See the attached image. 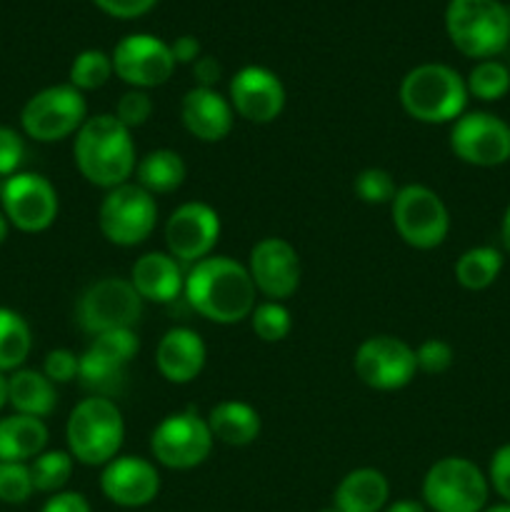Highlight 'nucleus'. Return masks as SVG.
<instances>
[{"mask_svg":"<svg viewBox=\"0 0 510 512\" xmlns=\"http://www.w3.org/2000/svg\"><path fill=\"white\" fill-rule=\"evenodd\" d=\"M360 383L380 393H393L413 383L418 373L415 350L395 335H373L363 340L353 358Z\"/></svg>","mask_w":510,"mask_h":512,"instance_id":"nucleus-12","label":"nucleus"},{"mask_svg":"<svg viewBox=\"0 0 510 512\" xmlns=\"http://www.w3.org/2000/svg\"><path fill=\"white\" fill-rule=\"evenodd\" d=\"M205 358H208V348L203 338L183 325L170 328L155 348V368L173 385H188L198 380L205 368Z\"/></svg>","mask_w":510,"mask_h":512,"instance_id":"nucleus-21","label":"nucleus"},{"mask_svg":"<svg viewBox=\"0 0 510 512\" xmlns=\"http://www.w3.org/2000/svg\"><path fill=\"white\" fill-rule=\"evenodd\" d=\"M185 300L205 320L235 325L250 318L255 308V285L248 265L225 255H210L185 273Z\"/></svg>","mask_w":510,"mask_h":512,"instance_id":"nucleus-1","label":"nucleus"},{"mask_svg":"<svg viewBox=\"0 0 510 512\" xmlns=\"http://www.w3.org/2000/svg\"><path fill=\"white\" fill-rule=\"evenodd\" d=\"M220 240V215L203 200L175 208L165 223V245L180 265H195L210 258Z\"/></svg>","mask_w":510,"mask_h":512,"instance_id":"nucleus-15","label":"nucleus"},{"mask_svg":"<svg viewBox=\"0 0 510 512\" xmlns=\"http://www.w3.org/2000/svg\"><path fill=\"white\" fill-rule=\"evenodd\" d=\"M143 315V298L125 278H103L88 285L78 300V323L88 335L135 328Z\"/></svg>","mask_w":510,"mask_h":512,"instance_id":"nucleus-11","label":"nucleus"},{"mask_svg":"<svg viewBox=\"0 0 510 512\" xmlns=\"http://www.w3.org/2000/svg\"><path fill=\"white\" fill-rule=\"evenodd\" d=\"M248 273L258 293L268 300L290 298L300 288V255L285 238H263L253 245Z\"/></svg>","mask_w":510,"mask_h":512,"instance_id":"nucleus-18","label":"nucleus"},{"mask_svg":"<svg viewBox=\"0 0 510 512\" xmlns=\"http://www.w3.org/2000/svg\"><path fill=\"white\" fill-rule=\"evenodd\" d=\"M185 160L180 158V153L170 148H158L150 150L148 155L138 160L135 165V178L143 190H148L150 195H168L175 193L180 185L185 183Z\"/></svg>","mask_w":510,"mask_h":512,"instance_id":"nucleus-27","label":"nucleus"},{"mask_svg":"<svg viewBox=\"0 0 510 512\" xmlns=\"http://www.w3.org/2000/svg\"><path fill=\"white\" fill-rule=\"evenodd\" d=\"M400 105L425 125L455 123L468 105L463 75L443 63H423L408 70L400 83Z\"/></svg>","mask_w":510,"mask_h":512,"instance_id":"nucleus-3","label":"nucleus"},{"mask_svg":"<svg viewBox=\"0 0 510 512\" xmlns=\"http://www.w3.org/2000/svg\"><path fill=\"white\" fill-rule=\"evenodd\" d=\"M113 73L135 90L158 88L168 83L175 58L165 40L148 33L125 35L113 50Z\"/></svg>","mask_w":510,"mask_h":512,"instance_id":"nucleus-16","label":"nucleus"},{"mask_svg":"<svg viewBox=\"0 0 510 512\" xmlns=\"http://www.w3.org/2000/svg\"><path fill=\"white\" fill-rule=\"evenodd\" d=\"M250 325H253L255 335H258L263 343H280V340L288 338L290 328H293V320H290V310L283 303H275V300H265V303L255 305L253 313H250Z\"/></svg>","mask_w":510,"mask_h":512,"instance_id":"nucleus-34","label":"nucleus"},{"mask_svg":"<svg viewBox=\"0 0 510 512\" xmlns=\"http://www.w3.org/2000/svg\"><path fill=\"white\" fill-rule=\"evenodd\" d=\"M483 512H510V503H503V505H495V508H488Z\"/></svg>","mask_w":510,"mask_h":512,"instance_id":"nucleus-51","label":"nucleus"},{"mask_svg":"<svg viewBox=\"0 0 510 512\" xmlns=\"http://www.w3.org/2000/svg\"><path fill=\"white\" fill-rule=\"evenodd\" d=\"M8 405V378H5V373H0V410Z\"/></svg>","mask_w":510,"mask_h":512,"instance_id":"nucleus-49","label":"nucleus"},{"mask_svg":"<svg viewBox=\"0 0 510 512\" xmlns=\"http://www.w3.org/2000/svg\"><path fill=\"white\" fill-rule=\"evenodd\" d=\"M503 270V255L490 245H478V248L465 250L455 263V280L465 290H485L498 280Z\"/></svg>","mask_w":510,"mask_h":512,"instance_id":"nucleus-30","label":"nucleus"},{"mask_svg":"<svg viewBox=\"0 0 510 512\" xmlns=\"http://www.w3.org/2000/svg\"><path fill=\"white\" fill-rule=\"evenodd\" d=\"M3 215L20 233H43L58 218V190L38 173H15L0 188Z\"/></svg>","mask_w":510,"mask_h":512,"instance_id":"nucleus-13","label":"nucleus"},{"mask_svg":"<svg viewBox=\"0 0 510 512\" xmlns=\"http://www.w3.org/2000/svg\"><path fill=\"white\" fill-rule=\"evenodd\" d=\"M33 348L30 325L20 313L0 308V373H15Z\"/></svg>","mask_w":510,"mask_h":512,"instance_id":"nucleus-29","label":"nucleus"},{"mask_svg":"<svg viewBox=\"0 0 510 512\" xmlns=\"http://www.w3.org/2000/svg\"><path fill=\"white\" fill-rule=\"evenodd\" d=\"M88 120V103L73 85H50L35 93L20 113L25 135L38 143H58L70 138Z\"/></svg>","mask_w":510,"mask_h":512,"instance_id":"nucleus-10","label":"nucleus"},{"mask_svg":"<svg viewBox=\"0 0 510 512\" xmlns=\"http://www.w3.org/2000/svg\"><path fill=\"white\" fill-rule=\"evenodd\" d=\"M228 100L235 113L255 125H268L285 108L283 80L263 65H245L233 75Z\"/></svg>","mask_w":510,"mask_h":512,"instance_id":"nucleus-17","label":"nucleus"},{"mask_svg":"<svg viewBox=\"0 0 510 512\" xmlns=\"http://www.w3.org/2000/svg\"><path fill=\"white\" fill-rule=\"evenodd\" d=\"M455 353L450 348V343L440 338H430L425 343L418 345L415 350V363H418L420 373H428V375H440L453 365Z\"/></svg>","mask_w":510,"mask_h":512,"instance_id":"nucleus-39","label":"nucleus"},{"mask_svg":"<svg viewBox=\"0 0 510 512\" xmlns=\"http://www.w3.org/2000/svg\"><path fill=\"white\" fill-rule=\"evenodd\" d=\"M490 483L468 458H440L423 478V500L435 512H483Z\"/></svg>","mask_w":510,"mask_h":512,"instance_id":"nucleus-6","label":"nucleus"},{"mask_svg":"<svg viewBox=\"0 0 510 512\" xmlns=\"http://www.w3.org/2000/svg\"><path fill=\"white\" fill-rule=\"evenodd\" d=\"M73 160L90 185L113 190L135 173V143L130 130L113 113L93 115L75 133Z\"/></svg>","mask_w":510,"mask_h":512,"instance_id":"nucleus-2","label":"nucleus"},{"mask_svg":"<svg viewBox=\"0 0 510 512\" xmlns=\"http://www.w3.org/2000/svg\"><path fill=\"white\" fill-rule=\"evenodd\" d=\"M78 368H80V355H75L73 350L68 348H55L45 355L43 373L53 385L73 383V380L78 378Z\"/></svg>","mask_w":510,"mask_h":512,"instance_id":"nucleus-40","label":"nucleus"},{"mask_svg":"<svg viewBox=\"0 0 510 512\" xmlns=\"http://www.w3.org/2000/svg\"><path fill=\"white\" fill-rule=\"evenodd\" d=\"M395 233L415 250H433L450 233V213L443 198L425 185L410 183L398 188L390 203Z\"/></svg>","mask_w":510,"mask_h":512,"instance_id":"nucleus-7","label":"nucleus"},{"mask_svg":"<svg viewBox=\"0 0 510 512\" xmlns=\"http://www.w3.org/2000/svg\"><path fill=\"white\" fill-rule=\"evenodd\" d=\"M125 378H128V365L110 358V355L100 353L93 345L80 355L78 380L90 395L113 400L115 395L123 393Z\"/></svg>","mask_w":510,"mask_h":512,"instance_id":"nucleus-28","label":"nucleus"},{"mask_svg":"<svg viewBox=\"0 0 510 512\" xmlns=\"http://www.w3.org/2000/svg\"><path fill=\"white\" fill-rule=\"evenodd\" d=\"M100 490L110 503L120 508H143L158 498L160 473L150 460L123 455V458H113L103 468Z\"/></svg>","mask_w":510,"mask_h":512,"instance_id":"nucleus-19","label":"nucleus"},{"mask_svg":"<svg viewBox=\"0 0 510 512\" xmlns=\"http://www.w3.org/2000/svg\"><path fill=\"white\" fill-rule=\"evenodd\" d=\"M158 223L155 195L138 183H123L108 190L98 210L100 233L118 248H135L153 235Z\"/></svg>","mask_w":510,"mask_h":512,"instance_id":"nucleus-8","label":"nucleus"},{"mask_svg":"<svg viewBox=\"0 0 510 512\" xmlns=\"http://www.w3.org/2000/svg\"><path fill=\"white\" fill-rule=\"evenodd\" d=\"M8 405H13L15 413L43 420L58 405V393L45 373L20 368L8 378Z\"/></svg>","mask_w":510,"mask_h":512,"instance_id":"nucleus-26","label":"nucleus"},{"mask_svg":"<svg viewBox=\"0 0 510 512\" xmlns=\"http://www.w3.org/2000/svg\"><path fill=\"white\" fill-rule=\"evenodd\" d=\"M115 118L125 125L128 130L140 128V125L148 123V118L153 115V100L145 90H128L125 95H120L118 105H115Z\"/></svg>","mask_w":510,"mask_h":512,"instance_id":"nucleus-38","label":"nucleus"},{"mask_svg":"<svg viewBox=\"0 0 510 512\" xmlns=\"http://www.w3.org/2000/svg\"><path fill=\"white\" fill-rule=\"evenodd\" d=\"M48 445V425L33 415L13 413L0 418V460L5 463H25L45 453Z\"/></svg>","mask_w":510,"mask_h":512,"instance_id":"nucleus-24","label":"nucleus"},{"mask_svg":"<svg viewBox=\"0 0 510 512\" xmlns=\"http://www.w3.org/2000/svg\"><path fill=\"white\" fill-rule=\"evenodd\" d=\"M488 483L493 485V490L505 503H510V443L500 445L493 458H490Z\"/></svg>","mask_w":510,"mask_h":512,"instance_id":"nucleus-42","label":"nucleus"},{"mask_svg":"<svg viewBox=\"0 0 510 512\" xmlns=\"http://www.w3.org/2000/svg\"><path fill=\"white\" fill-rule=\"evenodd\" d=\"M170 53H173L175 63L193 65L195 60L200 58L198 38H193V35H180V38H175V43L170 45Z\"/></svg>","mask_w":510,"mask_h":512,"instance_id":"nucleus-46","label":"nucleus"},{"mask_svg":"<svg viewBox=\"0 0 510 512\" xmlns=\"http://www.w3.org/2000/svg\"><path fill=\"white\" fill-rule=\"evenodd\" d=\"M385 512H425V508L418 500H395L393 505L385 508Z\"/></svg>","mask_w":510,"mask_h":512,"instance_id":"nucleus-47","label":"nucleus"},{"mask_svg":"<svg viewBox=\"0 0 510 512\" xmlns=\"http://www.w3.org/2000/svg\"><path fill=\"white\" fill-rule=\"evenodd\" d=\"M103 13L113 15V18H140V15L148 13L158 0H93Z\"/></svg>","mask_w":510,"mask_h":512,"instance_id":"nucleus-43","label":"nucleus"},{"mask_svg":"<svg viewBox=\"0 0 510 512\" xmlns=\"http://www.w3.org/2000/svg\"><path fill=\"white\" fill-rule=\"evenodd\" d=\"M193 75L195 80H198L200 88H215V83H218L220 75H223V68H220L218 60L210 58V55H200L193 63Z\"/></svg>","mask_w":510,"mask_h":512,"instance_id":"nucleus-45","label":"nucleus"},{"mask_svg":"<svg viewBox=\"0 0 510 512\" xmlns=\"http://www.w3.org/2000/svg\"><path fill=\"white\" fill-rule=\"evenodd\" d=\"M40 512H93V508H90V503L85 500V495L65 493L63 490V493H55Z\"/></svg>","mask_w":510,"mask_h":512,"instance_id":"nucleus-44","label":"nucleus"},{"mask_svg":"<svg viewBox=\"0 0 510 512\" xmlns=\"http://www.w3.org/2000/svg\"><path fill=\"white\" fill-rule=\"evenodd\" d=\"M130 283L143 303H173L185 288L183 265L170 253H145L130 268Z\"/></svg>","mask_w":510,"mask_h":512,"instance_id":"nucleus-22","label":"nucleus"},{"mask_svg":"<svg viewBox=\"0 0 510 512\" xmlns=\"http://www.w3.org/2000/svg\"><path fill=\"white\" fill-rule=\"evenodd\" d=\"M93 348H98L100 353L110 355V358L120 360V363L130 365L135 360L140 350V340L135 335L133 328H123V330H110V333L95 335L93 338Z\"/></svg>","mask_w":510,"mask_h":512,"instance_id":"nucleus-37","label":"nucleus"},{"mask_svg":"<svg viewBox=\"0 0 510 512\" xmlns=\"http://www.w3.org/2000/svg\"><path fill=\"white\" fill-rule=\"evenodd\" d=\"M125 438V420L115 400L90 398L80 400L68 415L65 423V440H68V453L75 463H83L88 468H100L110 460L118 458Z\"/></svg>","mask_w":510,"mask_h":512,"instance_id":"nucleus-4","label":"nucleus"},{"mask_svg":"<svg viewBox=\"0 0 510 512\" xmlns=\"http://www.w3.org/2000/svg\"><path fill=\"white\" fill-rule=\"evenodd\" d=\"M455 158L475 168H498L510 160V125L493 113H463L450 128Z\"/></svg>","mask_w":510,"mask_h":512,"instance_id":"nucleus-14","label":"nucleus"},{"mask_svg":"<svg viewBox=\"0 0 510 512\" xmlns=\"http://www.w3.org/2000/svg\"><path fill=\"white\" fill-rule=\"evenodd\" d=\"M320 512H338V508H335V505H330V508H323Z\"/></svg>","mask_w":510,"mask_h":512,"instance_id":"nucleus-52","label":"nucleus"},{"mask_svg":"<svg viewBox=\"0 0 510 512\" xmlns=\"http://www.w3.org/2000/svg\"><path fill=\"white\" fill-rule=\"evenodd\" d=\"M25 158V143L18 130L0 125V178H10L18 173Z\"/></svg>","mask_w":510,"mask_h":512,"instance_id":"nucleus-41","label":"nucleus"},{"mask_svg":"<svg viewBox=\"0 0 510 512\" xmlns=\"http://www.w3.org/2000/svg\"><path fill=\"white\" fill-rule=\"evenodd\" d=\"M355 195L368 205H385L393 203L398 185H395L393 175L383 168H365L355 175L353 183Z\"/></svg>","mask_w":510,"mask_h":512,"instance_id":"nucleus-35","label":"nucleus"},{"mask_svg":"<svg viewBox=\"0 0 510 512\" xmlns=\"http://www.w3.org/2000/svg\"><path fill=\"white\" fill-rule=\"evenodd\" d=\"M445 30L463 55L493 60L510 45V10L500 0H450Z\"/></svg>","mask_w":510,"mask_h":512,"instance_id":"nucleus-5","label":"nucleus"},{"mask_svg":"<svg viewBox=\"0 0 510 512\" xmlns=\"http://www.w3.org/2000/svg\"><path fill=\"white\" fill-rule=\"evenodd\" d=\"M508 10H510V8H508Z\"/></svg>","mask_w":510,"mask_h":512,"instance_id":"nucleus-53","label":"nucleus"},{"mask_svg":"<svg viewBox=\"0 0 510 512\" xmlns=\"http://www.w3.org/2000/svg\"><path fill=\"white\" fill-rule=\"evenodd\" d=\"M35 493L30 468L25 463H5L0 460V503L20 505Z\"/></svg>","mask_w":510,"mask_h":512,"instance_id":"nucleus-36","label":"nucleus"},{"mask_svg":"<svg viewBox=\"0 0 510 512\" xmlns=\"http://www.w3.org/2000/svg\"><path fill=\"white\" fill-rule=\"evenodd\" d=\"M73 455L68 450H45L40 453L30 468V478H33V488L38 493H63L68 485L70 475H73Z\"/></svg>","mask_w":510,"mask_h":512,"instance_id":"nucleus-31","label":"nucleus"},{"mask_svg":"<svg viewBox=\"0 0 510 512\" xmlns=\"http://www.w3.org/2000/svg\"><path fill=\"white\" fill-rule=\"evenodd\" d=\"M205 420H208L213 438L230 448H245V445L255 443L260 428H263L258 410L243 400H223L210 410Z\"/></svg>","mask_w":510,"mask_h":512,"instance_id":"nucleus-25","label":"nucleus"},{"mask_svg":"<svg viewBox=\"0 0 510 512\" xmlns=\"http://www.w3.org/2000/svg\"><path fill=\"white\" fill-rule=\"evenodd\" d=\"M500 240H503L505 250L510 253V205L505 208V215H503V225H500Z\"/></svg>","mask_w":510,"mask_h":512,"instance_id":"nucleus-48","label":"nucleus"},{"mask_svg":"<svg viewBox=\"0 0 510 512\" xmlns=\"http://www.w3.org/2000/svg\"><path fill=\"white\" fill-rule=\"evenodd\" d=\"M465 88L473 98L483 100V103H495L508 95L510 70L498 60H480L465 78Z\"/></svg>","mask_w":510,"mask_h":512,"instance_id":"nucleus-32","label":"nucleus"},{"mask_svg":"<svg viewBox=\"0 0 510 512\" xmlns=\"http://www.w3.org/2000/svg\"><path fill=\"white\" fill-rule=\"evenodd\" d=\"M388 498V478L375 468H358L340 480L333 505L338 512H380L388 505Z\"/></svg>","mask_w":510,"mask_h":512,"instance_id":"nucleus-23","label":"nucleus"},{"mask_svg":"<svg viewBox=\"0 0 510 512\" xmlns=\"http://www.w3.org/2000/svg\"><path fill=\"white\" fill-rule=\"evenodd\" d=\"M215 438L208 420L188 408L168 415L150 435V453L155 463L168 470H193L213 453Z\"/></svg>","mask_w":510,"mask_h":512,"instance_id":"nucleus-9","label":"nucleus"},{"mask_svg":"<svg viewBox=\"0 0 510 512\" xmlns=\"http://www.w3.org/2000/svg\"><path fill=\"white\" fill-rule=\"evenodd\" d=\"M110 78H113V58L103 50H83L70 65V85L80 93L103 88Z\"/></svg>","mask_w":510,"mask_h":512,"instance_id":"nucleus-33","label":"nucleus"},{"mask_svg":"<svg viewBox=\"0 0 510 512\" xmlns=\"http://www.w3.org/2000/svg\"><path fill=\"white\" fill-rule=\"evenodd\" d=\"M8 230H10L8 218H5L3 210H0V245H3V243H5V238H8Z\"/></svg>","mask_w":510,"mask_h":512,"instance_id":"nucleus-50","label":"nucleus"},{"mask_svg":"<svg viewBox=\"0 0 510 512\" xmlns=\"http://www.w3.org/2000/svg\"><path fill=\"white\" fill-rule=\"evenodd\" d=\"M180 120L185 130L200 143H220L230 135L235 120V110L228 98L215 88H193L185 93L180 103Z\"/></svg>","mask_w":510,"mask_h":512,"instance_id":"nucleus-20","label":"nucleus"}]
</instances>
